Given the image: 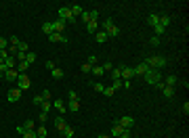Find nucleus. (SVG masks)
I'll list each match as a JSON object with an SVG mask.
<instances>
[{"label": "nucleus", "instance_id": "24", "mask_svg": "<svg viewBox=\"0 0 189 138\" xmlns=\"http://www.w3.org/2000/svg\"><path fill=\"white\" fill-rule=\"evenodd\" d=\"M162 94H164L166 98H172V96H175V88H170V86H164V88H162Z\"/></svg>", "mask_w": 189, "mask_h": 138}, {"label": "nucleus", "instance_id": "34", "mask_svg": "<svg viewBox=\"0 0 189 138\" xmlns=\"http://www.w3.org/2000/svg\"><path fill=\"white\" fill-rule=\"evenodd\" d=\"M23 128H25V132L34 130V119H28V121H25V124H23Z\"/></svg>", "mask_w": 189, "mask_h": 138}, {"label": "nucleus", "instance_id": "10", "mask_svg": "<svg viewBox=\"0 0 189 138\" xmlns=\"http://www.w3.org/2000/svg\"><path fill=\"white\" fill-rule=\"evenodd\" d=\"M130 77H134V69L133 67H122V77L120 80H130Z\"/></svg>", "mask_w": 189, "mask_h": 138}, {"label": "nucleus", "instance_id": "43", "mask_svg": "<svg viewBox=\"0 0 189 138\" xmlns=\"http://www.w3.org/2000/svg\"><path fill=\"white\" fill-rule=\"evenodd\" d=\"M80 19H82V21H86V23H88V21H91V15H88V13H86V11H84V13L80 15Z\"/></svg>", "mask_w": 189, "mask_h": 138}, {"label": "nucleus", "instance_id": "56", "mask_svg": "<svg viewBox=\"0 0 189 138\" xmlns=\"http://www.w3.org/2000/svg\"><path fill=\"white\" fill-rule=\"evenodd\" d=\"M97 138H112V136H105V134H99Z\"/></svg>", "mask_w": 189, "mask_h": 138}, {"label": "nucleus", "instance_id": "46", "mask_svg": "<svg viewBox=\"0 0 189 138\" xmlns=\"http://www.w3.org/2000/svg\"><path fill=\"white\" fill-rule=\"evenodd\" d=\"M88 15H91V21H97L99 19V13H97V11H91Z\"/></svg>", "mask_w": 189, "mask_h": 138}, {"label": "nucleus", "instance_id": "19", "mask_svg": "<svg viewBox=\"0 0 189 138\" xmlns=\"http://www.w3.org/2000/svg\"><path fill=\"white\" fill-rule=\"evenodd\" d=\"M147 23H149V25H151V27H155V25H158V23H160V15H149V17H147Z\"/></svg>", "mask_w": 189, "mask_h": 138}, {"label": "nucleus", "instance_id": "42", "mask_svg": "<svg viewBox=\"0 0 189 138\" xmlns=\"http://www.w3.org/2000/svg\"><path fill=\"white\" fill-rule=\"evenodd\" d=\"M42 98H44V101H49L50 98V90H42V94H40Z\"/></svg>", "mask_w": 189, "mask_h": 138}, {"label": "nucleus", "instance_id": "8", "mask_svg": "<svg viewBox=\"0 0 189 138\" xmlns=\"http://www.w3.org/2000/svg\"><path fill=\"white\" fill-rule=\"evenodd\" d=\"M107 40H109V38H107V34H105L103 29H99L97 34H95V42H97V44H105Z\"/></svg>", "mask_w": 189, "mask_h": 138}, {"label": "nucleus", "instance_id": "44", "mask_svg": "<svg viewBox=\"0 0 189 138\" xmlns=\"http://www.w3.org/2000/svg\"><path fill=\"white\" fill-rule=\"evenodd\" d=\"M112 88H113V90H118V88H122V80H116V82L112 84Z\"/></svg>", "mask_w": 189, "mask_h": 138}, {"label": "nucleus", "instance_id": "26", "mask_svg": "<svg viewBox=\"0 0 189 138\" xmlns=\"http://www.w3.org/2000/svg\"><path fill=\"white\" fill-rule=\"evenodd\" d=\"M91 73H92V76H99V77H101L105 71H103V67H101V65H95V67L91 69Z\"/></svg>", "mask_w": 189, "mask_h": 138}, {"label": "nucleus", "instance_id": "47", "mask_svg": "<svg viewBox=\"0 0 189 138\" xmlns=\"http://www.w3.org/2000/svg\"><path fill=\"white\" fill-rule=\"evenodd\" d=\"M91 65H88V63H84V65H82V71H84V73H91Z\"/></svg>", "mask_w": 189, "mask_h": 138}, {"label": "nucleus", "instance_id": "58", "mask_svg": "<svg viewBox=\"0 0 189 138\" xmlns=\"http://www.w3.org/2000/svg\"><path fill=\"white\" fill-rule=\"evenodd\" d=\"M0 65H2V57H0Z\"/></svg>", "mask_w": 189, "mask_h": 138}, {"label": "nucleus", "instance_id": "41", "mask_svg": "<svg viewBox=\"0 0 189 138\" xmlns=\"http://www.w3.org/2000/svg\"><path fill=\"white\" fill-rule=\"evenodd\" d=\"M7 48H8V42L4 38H0V50H7Z\"/></svg>", "mask_w": 189, "mask_h": 138}, {"label": "nucleus", "instance_id": "51", "mask_svg": "<svg viewBox=\"0 0 189 138\" xmlns=\"http://www.w3.org/2000/svg\"><path fill=\"white\" fill-rule=\"evenodd\" d=\"M55 67H57V65H55V61H46V69H50V71H53Z\"/></svg>", "mask_w": 189, "mask_h": 138}, {"label": "nucleus", "instance_id": "48", "mask_svg": "<svg viewBox=\"0 0 189 138\" xmlns=\"http://www.w3.org/2000/svg\"><path fill=\"white\" fill-rule=\"evenodd\" d=\"M46 119H49V115H46V113H42V111H40V115H38V121H46Z\"/></svg>", "mask_w": 189, "mask_h": 138}, {"label": "nucleus", "instance_id": "3", "mask_svg": "<svg viewBox=\"0 0 189 138\" xmlns=\"http://www.w3.org/2000/svg\"><path fill=\"white\" fill-rule=\"evenodd\" d=\"M59 19H63L65 23H74L76 17L71 15V8L70 7H61V8H59Z\"/></svg>", "mask_w": 189, "mask_h": 138}, {"label": "nucleus", "instance_id": "36", "mask_svg": "<svg viewBox=\"0 0 189 138\" xmlns=\"http://www.w3.org/2000/svg\"><path fill=\"white\" fill-rule=\"evenodd\" d=\"M92 88L97 90V92H101V94H103V88H105V86H103L101 82H95V84H92Z\"/></svg>", "mask_w": 189, "mask_h": 138}, {"label": "nucleus", "instance_id": "20", "mask_svg": "<svg viewBox=\"0 0 189 138\" xmlns=\"http://www.w3.org/2000/svg\"><path fill=\"white\" fill-rule=\"evenodd\" d=\"M17 52H21V55H25V52H29V46H28V42H23V40H21L19 44H17Z\"/></svg>", "mask_w": 189, "mask_h": 138}, {"label": "nucleus", "instance_id": "28", "mask_svg": "<svg viewBox=\"0 0 189 138\" xmlns=\"http://www.w3.org/2000/svg\"><path fill=\"white\" fill-rule=\"evenodd\" d=\"M65 126H67V124H65V119H63V117H57L55 119V128H57V130H63Z\"/></svg>", "mask_w": 189, "mask_h": 138}, {"label": "nucleus", "instance_id": "37", "mask_svg": "<svg viewBox=\"0 0 189 138\" xmlns=\"http://www.w3.org/2000/svg\"><path fill=\"white\" fill-rule=\"evenodd\" d=\"M86 63H88L91 67H95V65H99V63H97V57H95V55H91V57H88V61H86Z\"/></svg>", "mask_w": 189, "mask_h": 138}, {"label": "nucleus", "instance_id": "32", "mask_svg": "<svg viewBox=\"0 0 189 138\" xmlns=\"http://www.w3.org/2000/svg\"><path fill=\"white\" fill-rule=\"evenodd\" d=\"M154 32H155V36H158V38H160V36H164V34H166V29L162 27L160 23H158V25H155V27H154Z\"/></svg>", "mask_w": 189, "mask_h": 138}, {"label": "nucleus", "instance_id": "30", "mask_svg": "<svg viewBox=\"0 0 189 138\" xmlns=\"http://www.w3.org/2000/svg\"><path fill=\"white\" fill-rule=\"evenodd\" d=\"M168 23H170V17H168V15H162V17H160V25L166 29V27H168Z\"/></svg>", "mask_w": 189, "mask_h": 138}, {"label": "nucleus", "instance_id": "33", "mask_svg": "<svg viewBox=\"0 0 189 138\" xmlns=\"http://www.w3.org/2000/svg\"><path fill=\"white\" fill-rule=\"evenodd\" d=\"M25 61H28L29 65H32V63H36V55H34V52H25Z\"/></svg>", "mask_w": 189, "mask_h": 138}, {"label": "nucleus", "instance_id": "22", "mask_svg": "<svg viewBox=\"0 0 189 138\" xmlns=\"http://www.w3.org/2000/svg\"><path fill=\"white\" fill-rule=\"evenodd\" d=\"M176 82H179V80H176V76H166V82H164V86H170V88H175Z\"/></svg>", "mask_w": 189, "mask_h": 138}, {"label": "nucleus", "instance_id": "49", "mask_svg": "<svg viewBox=\"0 0 189 138\" xmlns=\"http://www.w3.org/2000/svg\"><path fill=\"white\" fill-rule=\"evenodd\" d=\"M19 38H17V36H13V38H11V46H17V44H19Z\"/></svg>", "mask_w": 189, "mask_h": 138}, {"label": "nucleus", "instance_id": "5", "mask_svg": "<svg viewBox=\"0 0 189 138\" xmlns=\"http://www.w3.org/2000/svg\"><path fill=\"white\" fill-rule=\"evenodd\" d=\"M21 94H23V92H21L19 88H11L8 90V94H7V98L11 101V103H17V101L21 98Z\"/></svg>", "mask_w": 189, "mask_h": 138}, {"label": "nucleus", "instance_id": "50", "mask_svg": "<svg viewBox=\"0 0 189 138\" xmlns=\"http://www.w3.org/2000/svg\"><path fill=\"white\" fill-rule=\"evenodd\" d=\"M67 96H70V101H78V94L74 92V90H70V94H67Z\"/></svg>", "mask_w": 189, "mask_h": 138}, {"label": "nucleus", "instance_id": "16", "mask_svg": "<svg viewBox=\"0 0 189 138\" xmlns=\"http://www.w3.org/2000/svg\"><path fill=\"white\" fill-rule=\"evenodd\" d=\"M122 67H124V65H118V67H113V69H112V80H113V82L122 77Z\"/></svg>", "mask_w": 189, "mask_h": 138}, {"label": "nucleus", "instance_id": "40", "mask_svg": "<svg viewBox=\"0 0 189 138\" xmlns=\"http://www.w3.org/2000/svg\"><path fill=\"white\" fill-rule=\"evenodd\" d=\"M101 67H103V71H112V69H113V65H112L109 61H105L103 65H101Z\"/></svg>", "mask_w": 189, "mask_h": 138}, {"label": "nucleus", "instance_id": "57", "mask_svg": "<svg viewBox=\"0 0 189 138\" xmlns=\"http://www.w3.org/2000/svg\"><path fill=\"white\" fill-rule=\"evenodd\" d=\"M0 77H4V73H2V71H0Z\"/></svg>", "mask_w": 189, "mask_h": 138}, {"label": "nucleus", "instance_id": "27", "mask_svg": "<svg viewBox=\"0 0 189 138\" xmlns=\"http://www.w3.org/2000/svg\"><path fill=\"white\" fill-rule=\"evenodd\" d=\"M50 76L55 77V80H61V77H63V69L55 67V69H53V71H50Z\"/></svg>", "mask_w": 189, "mask_h": 138}, {"label": "nucleus", "instance_id": "23", "mask_svg": "<svg viewBox=\"0 0 189 138\" xmlns=\"http://www.w3.org/2000/svg\"><path fill=\"white\" fill-rule=\"evenodd\" d=\"M65 107H67V111H71V113H76V111L80 109V103H78V101H70V103L65 105Z\"/></svg>", "mask_w": 189, "mask_h": 138}, {"label": "nucleus", "instance_id": "1", "mask_svg": "<svg viewBox=\"0 0 189 138\" xmlns=\"http://www.w3.org/2000/svg\"><path fill=\"white\" fill-rule=\"evenodd\" d=\"M145 65L149 69H158V71H160V69H164L168 65V61H166V57H149L145 61Z\"/></svg>", "mask_w": 189, "mask_h": 138}, {"label": "nucleus", "instance_id": "31", "mask_svg": "<svg viewBox=\"0 0 189 138\" xmlns=\"http://www.w3.org/2000/svg\"><path fill=\"white\" fill-rule=\"evenodd\" d=\"M29 69V63L28 61H19V65H17V71H28Z\"/></svg>", "mask_w": 189, "mask_h": 138}, {"label": "nucleus", "instance_id": "17", "mask_svg": "<svg viewBox=\"0 0 189 138\" xmlns=\"http://www.w3.org/2000/svg\"><path fill=\"white\" fill-rule=\"evenodd\" d=\"M53 107H55V109L59 111V113H65V111H67V107H65V103H63L61 98H57L55 103H53Z\"/></svg>", "mask_w": 189, "mask_h": 138}, {"label": "nucleus", "instance_id": "55", "mask_svg": "<svg viewBox=\"0 0 189 138\" xmlns=\"http://www.w3.org/2000/svg\"><path fill=\"white\" fill-rule=\"evenodd\" d=\"M183 113H185V115L189 113V103H185V105H183Z\"/></svg>", "mask_w": 189, "mask_h": 138}, {"label": "nucleus", "instance_id": "11", "mask_svg": "<svg viewBox=\"0 0 189 138\" xmlns=\"http://www.w3.org/2000/svg\"><path fill=\"white\" fill-rule=\"evenodd\" d=\"M147 69H149V67L145 65V61L139 63V65L134 67V76H145V73H147Z\"/></svg>", "mask_w": 189, "mask_h": 138}, {"label": "nucleus", "instance_id": "15", "mask_svg": "<svg viewBox=\"0 0 189 138\" xmlns=\"http://www.w3.org/2000/svg\"><path fill=\"white\" fill-rule=\"evenodd\" d=\"M53 27H55V32H57V34H61L63 29H65V21H63V19L53 21Z\"/></svg>", "mask_w": 189, "mask_h": 138}, {"label": "nucleus", "instance_id": "14", "mask_svg": "<svg viewBox=\"0 0 189 138\" xmlns=\"http://www.w3.org/2000/svg\"><path fill=\"white\" fill-rule=\"evenodd\" d=\"M86 29H88V34H97L99 32V21H88V23H86Z\"/></svg>", "mask_w": 189, "mask_h": 138}, {"label": "nucleus", "instance_id": "25", "mask_svg": "<svg viewBox=\"0 0 189 138\" xmlns=\"http://www.w3.org/2000/svg\"><path fill=\"white\" fill-rule=\"evenodd\" d=\"M61 132H63V136L65 138H74V128H71V126H65Z\"/></svg>", "mask_w": 189, "mask_h": 138}, {"label": "nucleus", "instance_id": "9", "mask_svg": "<svg viewBox=\"0 0 189 138\" xmlns=\"http://www.w3.org/2000/svg\"><path fill=\"white\" fill-rule=\"evenodd\" d=\"M49 40H50V42H61V44H67V38H65L63 34H57V32L49 36Z\"/></svg>", "mask_w": 189, "mask_h": 138}, {"label": "nucleus", "instance_id": "38", "mask_svg": "<svg viewBox=\"0 0 189 138\" xmlns=\"http://www.w3.org/2000/svg\"><path fill=\"white\" fill-rule=\"evenodd\" d=\"M23 138H38V134H36V130H29L23 134Z\"/></svg>", "mask_w": 189, "mask_h": 138}, {"label": "nucleus", "instance_id": "35", "mask_svg": "<svg viewBox=\"0 0 189 138\" xmlns=\"http://www.w3.org/2000/svg\"><path fill=\"white\" fill-rule=\"evenodd\" d=\"M40 107H42V113H49V111H50V101H44Z\"/></svg>", "mask_w": 189, "mask_h": 138}, {"label": "nucleus", "instance_id": "29", "mask_svg": "<svg viewBox=\"0 0 189 138\" xmlns=\"http://www.w3.org/2000/svg\"><path fill=\"white\" fill-rule=\"evenodd\" d=\"M36 134H38V138H46V136H49V132H46V128H44V126H40V128L36 130Z\"/></svg>", "mask_w": 189, "mask_h": 138}, {"label": "nucleus", "instance_id": "54", "mask_svg": "<svg viewBox=\"0 0 189 138\" xmlns=\"http://www.w3.org/2000/svg\"><path fill=\"white\" fill-rule=\"evenodd\" d=\"M17 134H21V136H23V134H25V128H23V126H17Z\"/></svg>", "mask_w": 189, "mask_h": 138}, {"label": "nucleus", "instance_id": "53", "mask_svg": "<svg viewBox=\"0 0 189 138\" xmlns=\"http://www.w3.org/2000/svg\"><path fill=\"white\" fill-rule=\"evenodd\" d=\"M158 44H160V38H158V36H155V38H151V46H158Z\"/></svg>", "mask_w": 189, "mask_h": 138}, {"label": "nucleus", "instance_id": "2", "mask_svg": "<svg viewBox=\"0 0 189 138\" xmlns=\"http://www.w3.org/2000/svg\"><path fill=\"white\" fill-rule=\"evenodd\" d=\"M143 80H145L149 86H155L158 82H162V71H158V69H147V73L143 76Z\"/></svg>", "mask_w": 189, "mask_h": 138}, {"label": "nucleus", "instance_id": "13", "mask_svg": "<svg viewBox=\"0 0 189 138\" xmlns=\"http://www.w3.org/2000/svg\"><path fill=\"white\" fill-rule=\"evenodd\" d=\"M2 63H4V67H7V69H15V65H17V59L8 55V57H7V59H4Z\"/></svg>", "mask_w": 189, "mask_h": 138}, {"label": "nucleus", "instance_id": "4", "mask_svg": "<svg viewBox=\"0 0 189 138\" xmlns=\"http://www.w3.org/2000/svg\"><path fill=\"white\" fill-rule=\"evenodd\" d=\"M17 88H19L21 92L29 88V77L25 76V73H19V77H17Z\"/></svg>", "mask_w": 189, "mask_h": 138}, {"label": "nucleus", "instance_id": "39", "mask_svg": "<svg viewBox=\"0 0 189 138\" xmlns=\"http://www.w3.org/2000/svg\"><path fill=\"white\" fill-rule=\"evenodd\" d=\"M113 92H116V90H113L112 86H109V88H103V94H105V96H113Z\"/></svg>", "mask_w": 189, "mask_h": 138}, {"label": "nucleus", "instance_id": "45", "mask_svg": "<svg viewBox=\"0 0 189 138\" xmlns=\"http://www.w3.org/2000/svg\"><path fill=\"white\" fill-rule=\"evenodd\" d=\"M44 103V98L40 96V94H38V96H34V105H42Z\"/></svg>", "mask_w": 189, "mask_h": 138}, {"label": "nucleus", "instance_id": "21", "mask_svg": "<svg viewBox=\"0 0 189 138\" xmlns=\"http://www.w3.org/2000/svg\"><path fill=\"white\" fill-rule=\"evenodd\" d=\"M70 8H71V15H74V17H80V15L84 13V8L80 7V4H71Z\"/></svg>", "mask_w": 189, "mask_h": 138}, {"label": "nucleus", "instance_id": "52", "mask_svg": "<svg viewBox=\"0 0 189 138\" xmlns=\"http://www.w3.org/2000/svg\"><path fill=\"white\" fill-rule=\"evenodd\" d=\"M120 138H133V134H130V130H124V132H122V136H120Z\"/></svg>", "mask_w": 189, "mask_h": 138}, {"label": "nucleus", "instance_id": "12", "mask_svg": "<svg viewBox=\"0 0 189 138\" xmlns=\"http://www.w3.org/2000/svg\"><path fill=\"white\" fill-rule=\"evenodd\" d=\"M122 132H124V128H122L120 124H116L112 128V134H109V136H112V138H120V136H122Z\"/></svg>", "mask_w": 189, "mask_h": 138}, {"label": "nucleus", "instance_id": "7", "mask_svg": "<svg viewBox=\"0 0 189 138\" xmlns=\"http://www.w3.org/2000/svg\"><path fill=\"white\" fill-rule=\"evenodd\" d=\"M17 77H19L17 67H15V69H8L7 73H4V80H7V82H17Z\"/></svg>", "mask_w": 189, "mask_h": 138}, {"label": "nucleus", "instance_id": "6", "mask_svg": "<svg viewBox=\"0 0 189 138\" xmlns=\"http://www.w3.org/2000/svg\"><path fill=\"white\" fill-rule=\"evenodd\" d=\"M118 124L122 126V128H124V130H130V128H133V126H134V119L130 117V115H124V117L120 119Z\"/></svg>", "mask_w": 189, "mask_h": 138}, {"label": "nucleus", "instance_id": "18", "mask_svg": "<svg viewBox=\"0 0 189 138\" xmlns=\"http://www.w3.org/2000/svg\"><path fill=\"white\" fill-rule=\"evenodd\" d=\"M42 32H44L46 36L55 34V27H53V23H50V21H46V23H42Z\"/></svg>", "mask_w": 189, "mask_h": 138}]
</instances>
